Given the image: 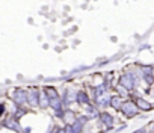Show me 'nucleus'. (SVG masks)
I'll use <instances>...</instances> for the list:
<instances>
[{"instance_id": "5701e85b", "label": "nucleus", "mask_w": 154, "mask_h": 133, "mask_svg": "<svg viewBox=\"0 0 154 133\" xmlns=\"http://www.w3.org/2000/svg\"><path fill=\"white\" fill-rule=\"evenodd\" d=\"M77 30H79V27H77V26H72L69 30H66L65 33H63V36H68V35H72V33H75Z\"/></svg>"}, {"instance_id": "a878e982", "label": "nucleus", "mask_w": 154, "mask_h": 133, "mask_svg": "<svg viewBox=\"0 0 154 133\" xmlns=\"http://www.w3.org/2000/svg\"><path fill=\"white\" fill-rule=\"evenodd\" d=\"M148 48H149V45H148V44H142L139 50H148Z\"/></svg>"}, {"instance_id": "393cba45", "label": "nucleus", "mask_w": 154, "mask_h": 133, "mask_svg": "<svg viewBox=\"0 0 154 133\" xmlns=\"http://www.w3.org/2000/svg\"><path fill=\"white\" fill-rule=\"evenodd\" d=\"M30 131H32V127H30V125L23 127V133H30Z\"/></svg>"}, {"instance_id": "f03ea898", "label": "nucleus", "mask_w": 154, "mask_h": 133, "mask_svg": "<svg viewBox=\"0 0 154 133\" xmlns=\"http://www.w3.org/2000/svg\"><path fill=\"white\" fill-rule=\"evenodd\" d=\"M130 98L134 101V104L137 106V109H139V112H143V113H148V112H151L152 109H154V104L148 100V98H145L143 95H140V94H137L136 91H133L131 94H130Z\"/></svg>"}, {"instance_id": "f257e3e1", "label": "nucleus", "mask_w": 154, "mask_h": 133, "mask_svg": "<svg viewBox=\"0 0 154 133\" xmlns=\"http://www.w3.org/2000/svg\"><path fill=\"white\" fill-rule=\"evenodd\" d=\"M9 100L12 101V104L27 106V88L26 86H15L9 92Z\"/></svg>"}, {"instance_id": "7ed1b4c3", "label": "nucleus", "mask_w": 154, "mask_h": 133, "mask_svg": "<svg viewBox=\"0 0 154 133\" xmlns=\"http://www.w3.org/2000/svg\"><path fill=\"white\" fill-rule=\"evenodd\" d=\"M119 112H121V115H122L124 118H127V119L136 118V116L140 113V112H139V109H137V106L134 104V101H133L131 98H125V100L122 101Z\"/></svg>"}, {"instance_id": "39448f33", "label": "nucleus", "mask_w": 154, "mask_h": 133, "mask_svg": "<svg viewBox=\"0 0 154 133\" xmlns=\"http://www.w3.org/2000/svg\"><path fill=\"white\" fill-rule=\"evenodd\" d=\"M26 88H27V107L29 109H38L41 86H38V85H29Z\"/></svg>"}, {"instance_id": "b1692460", "label": "nucleus", "mask_w": 154, "mask_h": 133, "mask_svg": "<svg viewBox=\"0 0 154 133\" xmlns=\"http://www.w3.org/2000/svg\"><path fill=\"white\" fill-rule=\"evenodd\" d=\"M63 128H65V133H74L71 124H63Z\"/></svg>"}, {"instance_id": "c756f323", "label": "nucleus", "mask_w": 154, "mask_h": 133, "mask_svg": "<svg viewBox=\"0 0 154 133\" xmlns=\"http://www.w3.org/2000/svg\"><path fill=\"white\" fill-rule=\"evenodd\" d=\"M69 9H71V8H69V6H63V11H65V12H68V11H69Z\"/></svg>"}, {"instance_id": "0eeeda50", "label": "nucleus", "mask_w": 154, "mask_h": 133, "mask_svg": "<svg viewBox=\"0 0 154 133\" xmlns=\"http://www.w3.org/2000/svg\"><path fill=\"white\" fill-rule=\"evenodd\" d=\"M0 125L8 128V130H11V131H14V133H23V125H21L20 119H15L11 115L0 121Z\"/></svg>"}, {"instance_id": "6ab92c4d", "label": "nucleus", "mask_w": 154, "mask_h": 133, "mask_svg": "<svg viewBox=\"0 0 154 133\" xmlns=\"http://www.w3.org/2000/svg\"><path fill=\"white\" fill-rule=\"evenodd\" d=\"M91 66L89 65H79L77 68H72L71 71H69V76H72V74H77V73H80V71H86V70H89Z\"/></svg>"}, {"instance_id": "bb28decb", "label": "nucleus", "mask_w": 154, "mask_h": 133, "mask_svg": "<svg viewBox=\"0 0 154 133\" xmlns=\"http://www.w3.org/2000/svg\"><path fill=\"white\" fill-rule=\"evenodd\" d=\"M27 23H29V24H33L35 21H33V18H32V17H29V18H27Z\"/></svg>"}, {"instance_id": "7c9ffc66", "label": "nucleus", "mask_w": 154, "mask_h": 133, "mask_svg": "<svg viewBox=\"0 0 154 133\" xmlns=\"http://www.w3.org/2000/svg\"><path fill=\"white\" fill-rule=\"evenodd\" d=\"M45 133H53V131H51V128H48V130H47Z\"/></svg>"}, {"instance_id": "a211bd4d", "label": "nucleus", "mask_w": 154, "mask_h": 133, "mask_svg": "<svg viewBox=\"0 0 154 133\" xmlns=\"http://www.w3.org/2000/svg\"><path fill=\"white\" fill-rule=\"evenodd\" d=\"M113 91H115V94H118V95L122 97L124 100H125V98H130V94H131L128 89H125L124 86H121V85H118V83L113 86Z\"/></svg>"}, {"instance_id": "aec40b11", "label": "nucleus", "mask_w": 154, "mask_h": 133, "mask_svg": "<svg viewBox=\"0 0 154 133\" xmlns=\"http://www.w3.org/2000/svg\"><path fill=\"white\" fill-rule=\"evenodd\" d=\"M77 121H80L83 125H86V124L91 121V118H89L88 115H85V113H79V115H77Z\"/></svg>"}, {"instance_id": "9d476101", "label": "nucleus", "mask_w": 154, "mask_h": 133, "mask_svg": "<svg viewBox=\"0 0 154 133\" xmlns=\"http://www.w3.org/2000/svg\"><path fill=\"white\" fill-rule=\"evenodd\" d=\"M77 113L74 109H71V107H65L63 109V112H62V116H60V121L63 122V124H72L75 119H77Z\"/></svg>"}, {"instance_id": "ddd939ff", "label": "nucleus", "mask_w": 154, "mask_h": 133, "mask_svg": "<svg viewBox=\"0 0 154 133\" xmlns=\"http://www.w3.org/2000/svg\"><path fill=\"white\" fill-rule=\"evenodd\" d=\"M109 98H110V94H104L101 97H97L95 100H92V103L100 109V110H104L109 107Z\"/></svg>"}, {"instance_id": "cd10ccee", "label": "nucleus", "mask_w": 154, "mask_h": 133, "mask_svg": "<svg viewBox=\"0 0 154 133\" xmlns=\"http://www.w3.org/2000/svg\"><path fill=\"white\" fill-rule=\"evenodd\" d=\"M110 41H112V42H116L118 38H116V36H110Z\"/></svg>"}, {"instance_id": "4be33fe9", "label": "nucleus", "mask_w": 154, "mask_h": 133, "mask_svg": "<svg viewBox=\"0 0 154 133\" xmlns=\"http://www.w3.org/2000/svg\"><path fill=\"white\" fill-rule=\"evenodd\" d=\"M50 128H51V131H53V133H65V128H63V125L60 127V125H57V124H53Z\"/></svg>"}, {"instance_id": "f8f14e48", "label": "nucleus", "mask_w": 154, "mask_h": 133, "mask_svg": "<svg viewBox=\"0 0 154 133\" xmlns=\"http://www.w3.org/2000/svg\"><path fill=\"white\" fill-rule=\"evenodd\" d=\"M48 109H51V110H53V113L63 110V109H65V104H63V101H62V97L59 95V97L50 98V104H48Z\"/></svg>"}, {"instance_id": "423d86ee", "label": "nucleus", "mask_w": 154, "mask_h": 133, "mask_svg": "<svg viewBox=\"0 0 154 133\" xmlns=\"http://www.w3.org/2000/svg\"><path fill=\"white\" fill-rule=\"evenodd\" d=\"M60 97H62V101H63L65 107H71V106H72V103H75L77 89H75L72 85H66V86L62 89Z\"/></svg>"}, {"instance_id": "412c9836", "label": "nucleus", "mask_w": 154, "mask_h": 133, "mask_svg": "<svg viewBox=\"0 0 154 133\" xmlns=\"http://www.w3.org/2000/svg\"><path fill=\"white\" fill-rule=\"evenodd\" d=\"M6 112H8V107H6V104H5L3 101H0V119H3V118H5Z\"/></svg>"}, {"instance_id": "20e7f679", "label": "nucleus", "mask_w": 154, "mask_h": 133, "mask_svg": "<svg viewBox=\"0 0 154 133\" xmlns=\"http://www.w3.org/2000/svg\"><path fill=\"white\" fill-rule=\"evenodd\" d=\"M116 83H118V85H121V86H124V88H125V89H128L130 92H133V91H136V89H137L136 80H134L133 74H131L128 70L122 71V73L118 76V80H116Z\"/></svg>"}, {"instance_id": "4468645a", "label": "nucleus", "mask_w": 154, "mask_h": 133, "mask_svg": "<svg viewBox=\"0 0 154 133\" xmlns=\"http://www.w3.org/2000/svg\"><path fill=\"white\" fill-rule=\"evenodd\" d=\"M98 112H100V109H98L94 103H89V104H85V106H83V113L88 115L91 119H97Z\"/></svg>"}, {"instance_id": "2eb2a0df", "label": "nucleus", "mask_w": 154, "mask_h": 133, "mask_svg": "<svg viewBox=\"0 0 154 133\" xmlns=\"http://www.w3.org/2000/svg\"><path fill=\"white\" fill-rule=\"evenodd\" d=\"M29 110L30 109L27 106H17V104H14V109L11 110V116H14L15 119H21Z\"/></svg>"}, {"instance_id": "1a4fd4ad", "label": "nucleus", "mask_w": 154, "mask_h": 133, "mask_svg": "<svg viewBox=\"0 0 154 133\" xmlns=\"http://www.w3.org/2000/svg\"><path fill=\"white\" fill-rule=\"evenodd\" d=\"M92 103V98L89 95V91L86 88H79L77 89V97H75V104H79L80 107H83L85 104Z\"/></svg>"}, {"instance_id": "f3484780", "label": "nucleus", "mask_w": 154, "mask_h": 133, "mask_svg": "<svg viewBox=\"0 0 154 133\" xmlns=\"http://www.w3.org/2000/svg\"><path fill=\"white\" fill-rule=\"evenodd\" d=\"M48 104H50V98L47 97V94L42 91L41 88V92H39V101H38V109L41 110H47L48 109Z\"/></svg>"}, {"instance_id": "c85d7f7f", "label": "nucleus", "mask_w": 154, "mask_h": 133, "mask_svg": "<svg viewBox=\"0 0 154 133\" xmlns=\"http://www.w3.org/2000/svg\"><path fill=\"white\" fill-rule=\"evenodd\" d=\"M42 48H45V50H48L50 47H48V44H45V42H44V44H42Z\"/></svg>"}, {"instance_id": "dca6fc26", "label": "nucleus", "mask_w": 154, "mask_h": 133, "mask_svg": "<svg viewBox=\"0 0 154 133\" xmlns=\"http://www.w3.org/2000/svg\"><path fill=\"white\" fill-rule=\"evenodd\" d=\"M41 88H42V91L47 94L48 98H54V97H59V95H60L59 89H57L54 85H42Z\"/></svg>"}, {"instance_id": "9b49d317", "label": "nucleus", "mask_w": 154, "mask_h": 133, "mask_svg": "<svg viewBox=\"0 0 154 133\" xmlns=\"http://www.w3.org/2000/svg\"><path fill=\"white\" fill-rule=\"evenodd\" d=\"M122 101H124V98L113 92V94H110V98H109V107H110V109H113L115 112H119Z\"/></svg>"}, {"instance_id": "6e6552de", "label": "nucleus", "mask_w": 154, "mask_h": 133, "mask_svg": "<svg viewBox=\"0 0 154 133\" xmlns=\"http://www.w3.org/2000/svg\"><path fill=\"white\" fill-rule=\"evenodd\" d=\"M97 119L100 121V124H103L106 127V130H112L113 128V124H115V116L109 112V110H100L98 115H97Z\"/></svg>"}]
</instances>
